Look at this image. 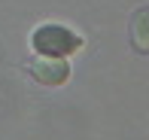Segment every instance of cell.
Returning a JSON list of instances; mask_svg holds the SVG:
<instances>
[{
	"instance_id": "1",
	"label": "cell",
	"mask_w": 149,
	"mask_h": 140,
	"mask_svg": "<svg viewBox=\"0 0 149 140\" xmlns=\"http://www.w3.org/2000/svg\"><path fill=\"white\" fill-rule=\"evenodd\" d=\"M31 46L37 55H52V58H70L82 49V37L64 24H40L31 34Z\"/></svg>"
},
{
	"instance_id": "3",
	"label": "cell",
	"mask_w": 149,
	"mask_h": 140,
	"mask_svg": "<svg viewBox=\"0 0 149 140\" xmlns=\"http://www.w3.org/2000/svg\"><path fill=\"white\" fill-rule=\"evenodd\" d=\"M131 43L137 52H149V6L134 12L131 18Z\"/></svg>"
},
{
	"instance_id": "2",
	"label": "cell",
	"mask_w": 149,
	"mask_h": 140,
	"mask_svg": "<svg viewBox=\"0 0 149 140\" xmlns=\"http://www.w3.org/2000/svg\"><path fill=\"white\" fill-rule=\"evenodd\" d=\"M28 73L37 79L40 85H64L70 79V64L64 58H52V55H37L28 64Z\"/></svg>"
}]
</instances>
